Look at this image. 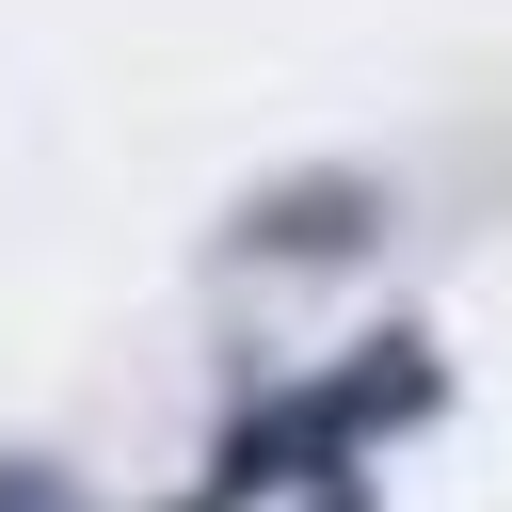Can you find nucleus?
<instances>
[{
  "label": "nucleus",
  "instance_id": "obj_1",
  "mask_svg": "<svg viewBox=\"0 0 512 512\" xmlns=\"http://www.w3.org/2000/svg\"><path fill=\"white\" fill-rule=\"evenodd\" d=\"M400 416H432V352H416V336H368V368H336V384L304 400L320 464H352V432H400Z\"/></svg>",
  "mask_w": 512,
  "mask_h": 512
},
{
  "label": "nucleus",
  "instance_id": "obj_2",
  "mask_svg": "<svg viewBox=\"0 0 512 512\" xmlns=\"http://www.w3.org/2000/svg\"><path fill=\"white\" fill-rule=\"evenodd\" d=\"M368 224H384V176H288V192H256V208H240V240H256V256H352Z\"/></svg>",
  "mask_w": 512,
  "mask_h": 512
},
{
  "label": "nucleus",
  "instance_id": "obj_3",
  "mask_svg": "<svg viewBox=\"0 0 512 512\" xmlns=\"http://www.w3.org/2000/svg\"><path fill=\"white\" fill-rule=\"evenodd\" d=\"M0 512H80V480L64 464H0Z\"/></svg>",
  "mask_w": 512,
  "mask_h": 512
}]
</instances>
